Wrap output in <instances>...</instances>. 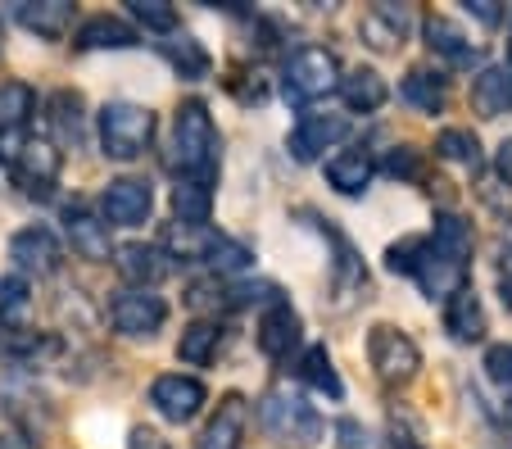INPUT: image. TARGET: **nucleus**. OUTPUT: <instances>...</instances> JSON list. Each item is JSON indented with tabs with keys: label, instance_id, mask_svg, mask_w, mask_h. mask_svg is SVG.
<instances>
[{
	"label": "nucleus",
	"instance_id": "obj_1",
	"mask_svg": "<svg viewBox=\"0 0 512 449\" xmlns=\"http://www.w3.org/2000/svg\"><path fill=\"white\" fill-rule=\"evenodd\" d=\"M218 150L223 137L213 127V114L204 100H182L173 114V141H168V168L177 177H200L213 182L218 177Z\"/></svg>",
	"mask_w": 512,
	"mask_h": 449
},
{
	"label": "nucleus",
	"instance_id": "obj_2",
	"mask_svg": "<svg viewBox=\"0 0 512 449\" xmlns=\"http://www.w3.org/2000/svg\"><path fill=\"white\" fill-rule=\"evenodd\" d=\"M0 164L14 173V182L37 200H50L64 168V150L50 137H37L32 127H0Z\"/></svg>",
	"mask_w": 512,
	"mask_h": 449
},
{
	"label": "nucleus",
	"instance_id": "obj_3",
	"mask_svg": "<svg viewBox=\"0 0 512 449\" xmlns=\"http://www.w3.org/2000/svg\"><path fill=\"white\" fill-rule=\"evenodd\" d=\"M96 137L100 150L118 164H132L145 150L155 146L159 137V114L150 105H132V100H109L96 114Z\"/></svg>",
	"mask_w": 512,
	"mask_h": 449
},
{
	"label": "nucleus",
	"instance_id": "obj_4",
	"mask_svg": "<svg viewBox=\"0 0 512 449\" xmlns=\"http://www.w3.org/2000/svg\"><path fill=\"white\" fill-rule=\"evenodd\" d=\"M259 422L272 440L290 449H309L322 440V418L300 391H290V386H272V391L259 395Z\"/></svg>",
	"mask_w": 512,
	"mask_h": 449
},
{
	"label": "nucleus",
	"instance_id": "obj_5",
	"mask_svg": "<svg viewBox=\"0 0 512 449\" xmlns=\"http://www.w3.org/2000/svg\"><path fill=\"white\" fill-rule=\"evenodd\" d=\"M345 69H340V55L327 46H300L290 50L286 64H281V96L290 105H313V100L331 96L340 87Z\"/></svg>",
	"mask_w": 512,
	"mask_h": 449
},
{
	"label": "nucleus",
	"instance_id": "obj_6",
	"mask_svg": "<svg viewBox=\"0 0 512 449\" xmlns=\"http://www.w3.org/2000/svg\"><path fill=\"white\" fill-rule=\"evenodd\" d=\"M368 359L381 386H408L422 372V350L417 341L395 323H372L368 327Z\"/></svg>",
	"mask_w": 512,
	"mask_h": 449
},
{
	"label": "nucleus",
	"instance_id": "obj_7",
	"mask_svg": "<svg viewBox=\"0 0 512 449\" xmlns=\"http://www.w3.org/2000/svg\"><path fill=\"white\" fill-rule=\"evenodd\" d=\"M109 323H114L118 336L127 341H150L155 332H164L168 323V300L155 291H136V286H123L109 300Z\"/></svg>",
	"mask_w": 512,
	"mask_h": 449
},
{
	"label": "nucleus",
	"instance_id": "obj_8",
	"mask_svg": "<svg viewBox=\"0 0 512 449\" xmlns=\"http://www.w3.org/2000/svg\"><path fill=\"white\" fill-rule=\"evenodd\" d=\"M10 259H14V268H19V277H55L59 268H64L68 250L55 236V227L28 223L10 236Z\"/></svg>",
	"mask_w": 512,
	"mask_h": 449
},
{
	"label": "nucleus",
	"instance_id": "obj_9",
	"mask_svg": "<svg viewBox=\"0 0 512 449\" xmlns=\"http://www.w3.org/2000/svg\"><path fill=\"white\" fill-rule=\"evenodd\" d=\"M155 214V186L150 177H114V182L100 191V218L105 227H141Z\"/></svg>",
	"mask_w": 512,
	"mask_h": 449
},
{
	"label": "nucleus",
	"instance_id": "obj_10",
	"mask_svg": "<svg viewBox=\"0 0 512 449\" xmlns=\"http://www.w3.org/2000/svg\"><path fill=\"white\" fill-rule=\"evenodd\" d=\"M204 404H209V391H204V381L191 377V372H164L150 386V409L164 422H177V427L200 418Z\"/></svg>",
	"mask_w": 512,
	"mask_h": 449
},
{
	"label": "nucleus",
	"instance_id": "obj_11",
	"mask_svg": "<svg viewBox=\"0 0 512 449\" xmlns=\"http://www.w3.org/2000/svg\"><path fill=\"white\" fill-rule=\"evenodd\" d=\"M422 37H426V50H431L435 59H445L449 69H476L481 73V59H485V46L481 41H472L463 28H458L449 14H426L422 19Z\"/></svg>",
	"mask_w": 512,
	"mask_h": 449
},
{
	"label": "nucleus",
	"instance_id": "obj_12",
	"mask_svg": "<svg viewBox=\"0 0 512 449\" xmlns=\"http://www.w3.org/2000/svg\"><path fill=\"white\" fill-rule=\"evenodd\" d=\"M114 268L127 286L136 291H155L164 277H173V259H168L164 245H150V241H127L114 250Z\"/></svg>",
	"mask_w": 512,
	"mask_h": 449
},
{
	"label": "nucleus",
	"instance_id": "obj_13",
	"mask_svg": "<svg viewBox=\"0 0 512 449\" xmlns=\"http://www.w3.org/2000/svg\"><path fill=\"white\" fill-rule=\"evenodd\" d=\"M408 32H413V10L408 5H390V0L372 5L358 19V37H363V46L377 50V55H399L408 46Z\"/></svg>",
	"mask_w": 512,
	"mask_h": 449
},
{
	"label": "nucleus",
	"instance_id": "obj_14",
	"mask_svg": "<svg viewBox=\"0 0 512 449\" xmlns=\"http://www.w3.org/2000/svg\"><path fill=\"white\" fill-rule=\"evenodd\" d=\"M345 137H349V114H304L295 123V132H290L286 150L295 164H313V159H322V150L340 146Z\"/></svg>",
	"mask_w": 512,
	"mask_h": 449
},
{
	"label": "nucleus",
	"instance_id": "obj_15",
	"mask_svg": "<svg viewBox=\"0 0 512 449\" xmlns=\"http://www.w3.org/2000/svg\"><path fill=\"white\" fill-rule=\"evenodd\" d=\"M245 427H250V400L241 391H227L213 418L204 422V431L195 436V449H241Z\"/></svg>",
	"mask_w": 512,
	"mask_h": 449
},
{
	"label": "nucleus",
	"instance_id": "obj_16",
	"mask_svg": "<svg viewBox=\"0 0 512 449\" xmlns=\"http://www.w3.org/2000/svg\"><path fill=\"white\" fill-rule=\"evenodd\" d=\"M322 177H327V186L336 191V196H368L372 177H377V159H372L368 146H345L340 155H331L327 164H322Z\"/></svg>",
	"mask_w": 512,
	"mask_h": 449
},
{
	"label": "nucleus",
	"instance_id": "obj_17",
	"mask_svg": "<svg viewBox=\"0 0 512 449\" xmlns=\"http://www.w3.org/2000/svg\"><path fill=\"white\" fill-rule=\"evenodd\" d=\"M46 127L59 150H82V141H87V100H82V91L59 87L46 100Z\"/></svg>",
	"mask_w": 512,
	"mask_h": 449
},
{
	"label": "nucleus",
	"instance_id": "obj_18",
	"mask_svg": "<svg viewBox=\"0 0 512 449\" xmlns=\"http://www.w3.org/2000/svg\"><path fill=\"white\" fill-rule=\"evenodd\" d=\"M300 332H304V323H300V313L290 309V300H277V304H268V309L259 313V332H254V341H259V354L263 359H290V350L300 345Z\"/></svg>",
	"mask_w": 512,
	"mask_h": 449
},
{
	"label": "nucleus",
	"instance_id": "obj_19",
	"mask_svg": "<svg viewBox=\"0 0 512 449\" xmlns=\"http://www.w3.org/2000/svg\"><path fill=\"white\" fill-rule=\"evenodd\" d=\"M64 232H68L73 254L87 259V264H105L109 254H114V241H109L105 218H96L87 205H64Z\"/></svg>",
	"mask_w": 512,
	"mask_h": 449
},
{
	"label": "nucleus",
	"instance_id": "obj_20",
	"mask_svg": "<svg viewBox=\"0 0 512 449\" xmlns=\"http://www.w3.org/2000/svg\"><path fill=\"white\" fill-rule=\"evenodd\" d=\"M73 14L78 10L68 0H19L14 5V23L41 41H64L73 32Z\"/></svg>",
	"mask_w": 512,
	"mask_h": 449
},
{
	"label": "nucleus",
	"instance_id": "obj_21",
	"mask_svg": "<svg viewBox=\"0 0 512 449\" xmlns=\"http://www.w3.org/2000/svg\"><path fill=\"white\" fill-rule=\"evenodd\" d=\"M141 46V28H132L118 14H91L73 32V50H132Z\"/></svg>",
	"mask_w": 512,
	"mask_h": 449
},
{
	"label": "nucleus",
	"instance_id": "obj_22",
	"mask_svg": "<svg viewBox=\"0 0 512 449\" xmlns=\"http://www.w3.org/2000/svg\"><path fill=\"white\" fill-rule=\"evenodd\" d=\"M445 332L454 336L458 345L485 341V332H490V318H485V304H481V295H476L472 286H463L458 295H449V300H445Z\"/></svg>",
	"mask_w": 512,
	"mask_h": 449
},
{
	"label": "nucleus",
	"instance_id": "obj_23",
	"mask_svg": "<svg viewBox=\"0 0 512 449\" xmlns=\"http://www.w3.org/2000/svg\"><path fill=\"white\" fill-rule=\"evenodd\" d=\"M304 218H313V227H318V232L331 241V250H336V291H368V268H363L358 250L349 245V236L340 232L331 218L313 214V209H304Z\"/></svg>",
	"mask_w": 512,
	"mask_h": 449
},
{
	"label": "nucleus",
	"instance_id": "obj_24",
	"mask_svg": "<svg viewBox=\"0 0 512 449\" xmlns=\"http://www.w3.org/2000/svg\"><path fill=\"white\" fill-rule=\"evenodd\" d=\"M413 282L422 286L426 300H449V295H458L463 286H472L467 282V264H454V259H445V254H435V245L426 250V259L413 273Z\"/></svg>",
	"mask_w": 512,
	"mask_h": 449
},
{
	"label": "nucleus",
	"instance_id": "obj_25",
	"mask_svg": "<svg viewBox=\"0 0 512 449\" xmlns=\"http://www.w3.org/2000/svg\"><path fill=\"white\" fill-rule=\"evenodd\" d=\"M399 100L413 105L417 114H445L449 105V78L435 69H408L399 82Z\"/></svg>",
	"mask_w": 512,
	"mask_h": 449
},
{
	"label": "nucleus",
	"instance_id": "obj_26",
	"mask_svg": "<svg viewBox=\"0 0 512 449\" xmlns=\"http://www.w3.org/2000/svg\"><path fill=\"white\" fill-rule=\"evenodd\" d=\"M472 109L481 118L512 114V69L508 64H490L472 78Z\"/></svg>",
	"mask_w": 512,
	"mask_h": 449
},
{
	"label": "nucleus",
	"instance_id": "obj_27",
	"mask_svg": "<svg viewBox=\"0 0 512 449\" xmlns=\"http://www.w3.org/2000/svg\"><path fill=\"white\" fill-rule=\"evenodd\" d=\"M336 91H340L349 114H377V109L390 100V87L377 69H349Z\"/></svg>",
	"mask_w": 512,
	"mask_h": 449
},
{
	"label": "nucleus",
	"instance_id": "obj_28",
	"mask_svg": "<svg viewBox=\"0 0 512 449\" xmlns=\"http://www.w3.org/2000/svg\"><path fill=\"white\" fill-rule=\"evenodd\" d=\"M218 350H223V323H218V318H195V323H186L182 336H177V359H182L186 368L213 363Z\"/></svg>",
	"mask_w": 512,
	"mask_h": 449
},
{
	"label": "nucleus",
	"instance_id": "obj_29",
	"mask_svg": "<svg viewBox=\"0 0 512 449\" xmlns=\"http://www.w3.org/2000/svg\"><path fill=\"white\" fill-rule=\"evenodd\" d=\"M173 214H177V223L182 227H209V218H213V182H200V177H177Z\"/></svg>",
	"mask_w": 512,
	"mask_h": 449
},
{
	"label": "nucleus",
	"instance_id": "obj_30",
	"mask_svg": "<svg viewBox=\"0 0 512 449\" xmlns=\"http://www.w3.org/2000/svg\"><path fill=\"white\" fill-rule=\"evenodd\" d=\"M431 245H435V254H445L454 264H467V259H472V245H476V232L463 214H449L445 209V214H435Z\"/></svg>",
	"mask_w": 512,
	"mask_h": 449
},
{
	"label": "nucleus",
	"instance_id": "obj_31",
	"mask_svg": "<svg viewBox=\"0 0 512 449\" xmlns=\"http://www.w3.org/2000/svg\"><path fill=\"white\" fill-rule=\"evenodd\" d=\"M159 55H164L168 64H173L177 78H186V82L209 78V69H213L209 50H204L200 41L191 37V32H173V41H164V46H159Z\"/></svg>",
	"mask_w": 512,
	"mask_h": 449
},
{
	"label": "nucleus",
	"instance_id": "obj_32",
	"mask_svg": "<svg viewBox=\"0 0 512 449\" xmlns=\"http://www.w3.org/2000/svg\"><path fill=\"white\" fill-rule=\"evenodd\" d=\"M435 155L449 159V164H458V168H467V173H481L485 168L481 137H476L472 127H440V137H435Z\"/></svg>",
	"mask_w": 512,
	"mask_h": 449
},
{
	"label": "nucleus",
	"instance_id": "obj_33",
	"mask_svg": "<svg viewBox=\"0 0 512 449\" xmlns=\"http://www.w3.org/2000/svg\"><path fill=\"white\" fill-rule=\"evenodd\" d=\"M300 381L304 386H313L318 395H327V400H345V381H340L336 363H331L327 345H309L300 359Z\"/></svg>",
	"mask_w": 512,
	"mask_h": 449
},
{
	"label": "nucleus",
	"instance_id": "obj_34",
	"mask_svg": "<svg viewBox=\"0 0 512 449\" xmlns=\"http://www.w3.org/2000/svg\"><path fill=\"white\" fill-rule=\"evenodd\" d=\"M32 114H37V91L19 78L0 82V127H28Z\"/></svg>",
	"mask_w": 512,
	"mask_h": 449
},
{
	"label": "nucleus",
	"instance_id": "obj_35",
	"mask_svg": "<svg viewBox=\"0 0 512 449\" xmlns=\"http://www.w3.org/2000/svg\"><path fill=\"white\" fill-rule=\"evenodd\" d=\"M426 250H431V236H399V241L386 245V273L395 277H413L422 268Z\"/></svg>",
	"mask_w": 512,
	"mask_h": 449
},
{
	"label": "nucleus",
	"instance_id": "obj_36",
	"mask_svg": "<svg viewBox=\"0 0 512 449\" xmlns=\"http://www.w3.org/2000/svg\"><path fill=\"white\" fill-rule=\"evenodd\" d=\"M127 14H132L145 32H159V37H173L177 23H182L168 0H127Z\"/></svg>",
	"mask_w": 512,
	"mask_h": 449
},
{
	"label": "nucleus",
	"instance_id": "obj_37",
	"mask_svg": "<svg viewBox=\"0 0 512 449\" xmlns=\"http://www.w3.org/2000/svg\"><path fill=\"white\" fill-rule=\"evenodd\" d=\"M250 259H254V254L245 250L241 241H232V236H223V241H218V250L209 254V268H213V273H218V277H232V273H241V268L250 264Z\"/></svg>",
	"mask_w": 512,
	"mask_h": 449
},
{
	"label": "nucleus",
	"instance_id": "obj_38",
	"mask_svg": "<svg viewBox=\"0 0 512 449\" xmlns=\"http://www.w3.org/2000/svg\"><path fill=\"white\" fill-rule=\"evenodd\" d=\"M381 168H386L390 177H399V182H422V150L417 146H395Z\"/></svg>",
	"mask_w": 512,
	"mask_h": 449
},
{
	"label": "nucleus",
	"instance_id": "obj_39",
	"mask_svg": "<svg viewBox=\"0 0 512 449\" xmlns=\"http://www.w3.org/2000/svg\"><path fill=\"white\" fill-rule=\"evenodd\" d=\"M28 277H19V273H5L0 277V323H10V313H19L23 304H28Z\"/></svg>",
	"mask_w": 512,
	"mask_h": 449
},
{
	"label": "nucleus",
	"instance_id": "obj_40",
	"mask_svg": "<svg viewBox=\"0 0 512 449\" xmlns=\"http://www.w3.org/2000/svg\"><path fill=\"white\" fill-rule=\"evenodd\" d=\"M485 372L494 386H512V345H490L485 350Z\"/></svg>",
	"mask_w": 512,
	"mask_h": 449
},
{
	"label": "nucleus",
	"instance_id": "obj_41",
	"mask_svg": "<svg viewBox=\"0 0 512 449\" xmlns=\"http://www.w3.org/2000/svg\"><path fill=\"white\" fill-rule=\"evenodd\" d=\"M336 436H340V449H377L372 445V436L363 431V422H354V418H340Z\"/></svg>",
	"mask_w": 512,
	"mask_h": 449
},
{
	"label": "nucleus",
	"instance_id": "obj_42",
	"mask_svg": "<svg viewBox=\"0 0 512 449\" xmlns=\"http://www.w3.org/2000/svg\"><path fill=\"white\" fill-rule=\"evenodd\" d=\"M127 449H173L164 436H159L155 427H132V436H127Z\"/></svg>",
	"mask_w": 512,
	"mask_h": 449
},
{
	"label": "nucleus",
	"instance_id": "obj_43",
	"mask_svg": "<svg viewBox=\"0 0 512 449\" xmlns=\"http://www.w3.org/2000/svg\"><path fill=\"white\" fill-rule=\"evenodd\" d=\"M494 173H499L503 186H512V137L499 141V150H494Z\"/></svg>",
	"mask_w": 512,
	"mask_h": 449
},
{
	"label": "nucleus",
	"instance_id": "obj_44",
	"mask_svg": "<svg viewBox=\"0 0 512 449\" xmlns=\"http://www.w3.org/2000/svg\"><path fill=\"white\" fill-rule=\"evenodd\" d=\"M467 10H472L481 23H490V28L503 19V10H499V5H494V0H467Z\"/></svg>",
	"mask_w": 512,
	"mask_h": 449
},
{
	"label": "nucleus",
	"instance_id": "obj_45",
	"mask_svg": "<svg viewBox=\"0 0 512 449\" xmlns=\"http://www.w3.org/2000/svg\"><path fill=\"white\" fill-rule=\"evenodd\" d=\"M0 449H32V440L23 436V431L5 427V431H0Z\"/></svg>",
	"mask_w": 512,
	"mask_h": 449
},
{
	"label": "nucleus",
	"instance_id": "obj_46",
	"mask_svg": "<svg viewBox=\"0 0 512 449\" xmlns=\"http://www.w3.org/2000/svg\"><path fill=\"white\" fill-rule=\"evenodd\" d=\"M381 449H417V440H408V436H399L395 431V436H386V445Z\"/></svg>",
	"mask_w": 512,
	"mask_h": 449
},
{
	"label": "nucleus",
	"instance_id": "obj_47",
	"mask_svg": "<svg viewBox=\"0 0 512 449\" xmlns=\"http://www.w3.org/2000/svg\"><path fill=\"white\" fill-rule=\"evenodd\" d=\"M508 69H512V28H508Z\"/></svg>",
	"mask_w": 512,
	"mask_h": 449
}]
</instances>
